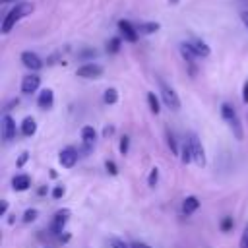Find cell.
Here are the masks:
<instances>
[{
	"label": "cell",
	"instance_id": "obj_1",
	"mask_svg": "<svg viewBox=\"0 0 248 248\" xmlns=\"http://www.w3.org/2000/svg\"><path fill=\"white\" fill-rule=\"evenodd\" d=\"M31 12H33V4H31V2H19V4H16V6L6 14L0 31H2L4 35H8V33L14 29V25H16L19 19H23L25 16H29Z\"/></svg>",
	"mask_w": 248,
	"mask_h": 248
},
{
	"label": "cell",
	"instance_id": "obj_2",
	"mask_svg": "<svg viewBox=\"0 0 248 248\" xmlns=\"http://www.w3.org/2000/svg\"><path fill=\"white\" fill-rule=\"evenodd\" d=\"M159 89H161V99H163V103H165L170 110H178V108H180V99H178L176 91H174L170 85H167L161 78H159Z\"/></svg>",
	"mask_w": 248,
	"mask_h": 248
},
{
	"label": "cell",
	"instance_id": "obj_3",
	"mask_svg": "<svg viewBox=\"0 0 248 248\" xmlns=\"http://www.w3.org/2000/svg\"><path fill=\"white\" fill-rule=\"evenodd\" d=\"M76 76H78V78H85V79H97V78L103 76V66L93 64V62L83 64V66H79V68L76 70Z\"/></svg>",
	"mask_w": 248,
	"mask_h": 248
},
{
	"label": "cell",
	"instance_id": "obj_4",
	"mask_svg": "<svg viewBox=\"0 0 248 248\" xmlns=\"http://www.w3.org/2000/svg\"><path fill=\"white\" fill-rule=\"evenodd\" d=\"M188 143H190V147H192V155H194L196 165H198V167H203V165H205V151H203V145H202V141L198 140V136L192 134L190 140H188Z\"/></svg>",
	"mask_w": 248,
	"mask_h": 248
},
{
	"label": "cell",
	"instance_id": "obj_5",
	"mask_svg": "<svg viewBox=\"0 0 248 248\" xmlns=\"http://www.w3.org/2000/svg\"><path fill=\"white\" fill-rule=\"evenodd\" d=\"M118 31L122 33V37L128 41V43H136L138 41V29H136V25L134 23H130L128 19H120L118 21Z\"/></svg>",
	"mask_w": 248,
	"mask_h": 248
},
{
	"label": "cell",
	"instance_id": "obj_6",
	"mask_svg": "<svg viewBox=\"0 0 248 248\" xmlns=\"http://www.w3.org/2000/svg\"><path fill=\"white\" fill-rule=\"evenodd\" d=\"M0 128H2V140L4 141H12L16 138V122H14V118L10 114H4L2 116Z\"/></svg>",
	"mask_w": 248,
	"mask_h": 248
},
{
	"label": "cell",
	"instance_id": "obj_7",
	"mask_svg": "<svg viewBox=\"0 0 248 248\" xmlns=\"http://www.w3.org/2000/svg\"><path fill=\"white\" fill-rule=\"evenodd\" d=\"M21 64H23L25 68H29L31 72H39V70L43 68V60H41L35 52H31V50L21 52Z\"/></svg>",
	"mask_w": 248,
	"mask_h": 248
},
{
	"label": "cell",
	"instance_id": "obj_8",
	"mask_svg": "<svg viewBox=\"0 0 248 248\" xmlns=\"http://www.w3.org/2000/svg\"><path fill=\"white\" fill-rule=\"evenodd\" d=\"M39 85H41V78L37 74H29V76H25L21 79V93L31 95V93H35L39 89Z\"/></svg>",
	"mask_w": 248,
	"mask_h": 248
},
{
	"label": "cell",
	"instance_id": "obj_9",
	"mask_svg": "<svg viewBox=\"0 0 248 248\" xmlns=\"http://www.w3.org/2000/svg\"><path fill=\"white\" fill-rule=\"evenodd\" d=\"M180 54H182V58L190 64V72L192 74H196V58H200L196 52H194V48L190 46V43H180Z\"/></svg>",
	"mask_w": 248,
	"mask_h": 248
},
{
	"label": "cell",
	"instance_id": "obj_10",
	"mask_svg": "<svg viewBox=\"0 0 248 248\" xmlns=\"http://www.w3.org/2000/svg\"><path fill=\"white\" fill-rule=\"evenodd\" d=\"M60 165L62 167H66V169H72L74 165H76V161H78V151L74 149V147H66V149H62L60 151Z\"/></svg>",
	"mask_w": 248,
	"mask_h": 248
},
{
	"label": "cell",
	"instance_id": "obj_11",
	"mask_svg": "<svg viewBox=\"0 0 248 248\" xmlns=\"http://www.w3.org/2000/svg\"><path fill=\"white\" fill-rule=\"evenodd\" d=\"M188 43H190V46L194 48V52H196L198 56H202V58H207V56L211 54V48H209V46H207V45H205L202 39H196V37H194V39H190Z\"/></svg>",
	"mask_w": 248,
	"mask_h": 248
},
{
	"label": "cell",
	"instance_id": "obj_12",
	"mask_svg": "<svg viewBox=\"0 0 248 248\" xmlns=\"http://www.w3.org/2000/svg\"><path fill=\"white\" fill-rule=\"evenodd\" d=\"M52 103H54V93H52V89H43V91L39 93L37 105H39L41 108H50Z\"/></svg>",
	"mask_w": 248,
	"mask_h": 248
},
{
	"label": "cell",
	"instance_id": "obj_13",
	"mask_svg": "<svg viewBox=\"0 0 248 248\" xmlns=\"http://www.w3.org/2000/svg\"><path fill=\"white\" fill-rule=\"evenodd\" d=\"M68 215H70L68 209H60V211L54 215V223H52V232H54V234L62 232V227H64V223L68 221Z\"/></svg>",
	"mask_w": 248,
	"mask_h": 248
},
{
	"label": "cell",
	"instance_id": "obj_14",
	"mask_svg": "<svg viewBox=\"0 0 248 248\" xmlns=\"http://www.w3.org/2000/svg\"><path fill=\"white\" fill-rule=\"evenodd\" d=\"M136 29H138V33H140V35H151V33L159 31V29H161V25H159L157 21H141V23H138V25H136Z\"/></svg>",
	"mask_w": 248,
	"mask_h": 248
},
{
	"label": "cell",
	"instance_id": "obj_15",
	"mask_svg": "<svg viewBox=\"0 0 248 248\" xmlns=\"http://www.w3.org/2000/svg\"><path fill=\"white\" fill-rule=\"evenodd\" d=\"M12 186H14V190L23 192V190H27L31 186V178L27 174H16L14 180H12Z\"/></svg>",
	"mask_w": 248,
	"mask_h": 248
},
{
	"label": "cell",
	"instance_id": "obj_16",
	"mask_svg": "<svg viewBox=\"0 0 248 248\" xmlns=\"http://www.w3.org/2000/svg\"><path fill=\"white\" fill-rule=\"evenodd\" d=\"M198 207H200V200H198L196 196H188V198H184V202H182V211H184L186 215L194 213Z\"/></svg>",
	"mask_w": 248,
	"mask_h": 248
},
{
	"label": "cell",
	"instance_id": "obj_17",
	"mask_svg": "<svg viewBox=\"0 0 248 248\" xmlns=\"http://www.w3.org/2000/svg\"><path fill=\"white\" fill-rule=\"evenodd\" d=\"M35 132H37V122H35V118L27 116V118L21 122V134H23V136H33Z\"/></svg>",
	"mask_w": 248,
	"mask_h": 248
},
{
	"label": "cell",
	"instance_id": "obj_18",
	"mask_svg": "<svg viewBox=\"0 0 248 248\" xmlns=\"http://www.w3.org/2000/svg\"><path fill=\"white\" fill-rule=\"evenodd\" d=\"M81 140H83L85 143H93V141L97 140L95 128H93V126H83V128H81Z\"/></svg>",
	"mask_w": 248,
	"mask_h": 248
},
{
	"label": "cell",
	"instance_id": "obj_19",
	"mask_svg": "<svg viewBox=\"0 0 248 248\" xmlns=\"http://www.w3.org/2000/svg\"><path fill=\"white\" fill-rule=\"evenodd\" d=\"M229 124H231V130H232L234 138H236V140H242V138H244V132H242V126H240L238 116H234L232 120H229Z\"/></svg>",
	"mask_w": 248,
	"mask_h": 248
},
{
	"label": "cell",
	"instance_id": "obj_20",
	"mask_svg": "<svg viewBox=\"0 0 248 248\" xmlns=\"http://www.w3.org/2000/svg\"><path fill=\"white\" fill-rule=\"evenodd\" d=\"M103 101H105L107 105H114V103L118 101V91H116L114 87H108V89L105 91V95H103Z\"/></svg>",
	"mask_w": 248,
	"mask_h": 248
},
{
	"label": "cell",
	"instance_id": "obj_21",
	"mask_svg": "<svg viewBox=\"0 0 248 248\" xmlns=\"http://www.w3.org/2000/svg\"><path fill=\"white\" fill-rule=\"evenodd\" d=\"M120 45H122V39H120V37H112V39H108V43H107V50H108L110 54H116V52L120 50Z\"/></svg>",
	"mask_w": 248,
	"mask_h": 248
},
{
	"label": "cell",
	"instance_id": "obj_22",
	"mask_svg": "<svg viewBox=\"0 0 248 248\" xmlns=\"http://www.w3.org/2000/svg\"><path fill=\"white\" fill-rule=\"evenodd\" d=\"M221 114H223V118L229 122V120H232L234 116H236V112H234V108L229 105V103H223L221 105Z\"/></svg>",
	"mask_w": 248,
	"mask_h": 248
},
{
	"label": "cell",
	"instance_id": "obj_23",
	"mask_svg": "<svg viewBox=\"0 0 248 248\" xmlns=\"http://www.w3.org/2000/svg\"><path fill=\"white\" fill-rule=\"evenodd\" d=\"M147 103H149V110L153 112V114H159V99L155 97V93H147Z\"/></svg>",
	"mask_w": 248,
	"mask_h": 248
},
{
	"label": "cell",
	"instance_id": "obj_24",
	"mask_svg": "<svg viewBox=\"0 0 248 248\" xmlns=\"http://www.w3.org/2000/svg\"><path fill=\"white\" fill-rule=\"evenodd\" d=\"M180 159H182V163H184V165H186V163H190V161L194 159V155H192V147H190V143H188V141H186V143H184V147H182V157H180Z\"/></svg>",
	"mask_w": 248,
	"mask_h": 248
},
{
	"label": "cell",
	"instance_id": "obj_25",
	"mask_svg": "<svg viewBox=\"0 0 248 248\" xmlns=\"http://www.w3.org/2000/svg\"><path fill=\"white\" fill-rule=\"evenodd\" d=\"M157 180H159V169H157V167H153V169H151V172H149L147 184H149L151 188H155V186H157Z\"/></svg>",
	"mask_w": 248,
	"mask_h": 248
},
{
	"label": "cell",
	"instance_id": "obj_26",
	"mask_svg": "<svg viewBox=\"0 0 248 248\" xmlns=\"http://www.w3.org/2000/svg\"><path fill=\"white\" fill-rule=\"evenodd\" d=\"M167 143H169V147H170V151H172V153L176 155V153H178V145H176V140H174V136H172L170 132L167 134Z\"/></svg>",
	"mask_w": 248,
	"mask_h": 248
},
{
	"label": "cell",
	"instance_id": "obj_27",
	"mask_svg": "<svg viewBox=\"0 0 248 248\" xmlns=\"http://www.w3.org/2000/svg\"><path fill=\"white\" fill-rule=\"evenodd\" d=\"M37 215H39V211H37V209H27V211L23 213V221H25V223H31V221H35V219H37Z\"/></svg>",
	"mask_w": 248,
	"mask_h": 248
},
{
	"label": "cell",
	"instance_id": "obj_28",
	"mask_svg": "<svg viewBox=\"0 0 248 248\" xmlns=\"http://www.w3.org/2000/svg\"><path fill=\"white\" fill-rule=\"evenodd\" d=\"M232 225H234V223H232V217H225V219L221 221V231H223V232H229V231L232 229Z\"/></svg>",
	"mask_w": 248,
	"mask_h": 248
},
{
	"label": "cell",
	"instance_id": "obj_29",
	"mask_svg": "<svg viewBox=\"0 0 248 248\" xmlns=\"http://www.w3.org/2000/svg\"><path fill=\"white\" fill-rule=\"evenodd\" d=\"M108 242H110V248H130L124 240H120V238H116V236H112Z\"/></svg>",
	"mask_w": 248,
	"mask_h": 248
},
{
	"label": "cell",
	"instance_id": "obj_30",
	"mask_svg": "<svg viewBox=\"0 0 248 248\" xmlns=\"http://www.w3.org/2000/svg\"><path fill=\"white\" fill-rule=\"evenodd\" d=\"M128 145H130V138H128V136H124V138L120 140V147H118L122 155H126V153H128Z\"/></svg>",
	"mask_w": 248,
	"mask_h": 248
},
{
	"label": "cell",
	"instance_id": "obj_31",
	"mask_svg": "<svg viewBox=\"0 0 248 248\" xmlns=\"http://www.w3.org/2000/svg\"><path fill=\"white\" fill-rule=\"evenodd\" d=\"M240 248H248V223H246L244 232H242V236H240Z\"/></svg>",
	"mask_w": 248,
	"mask_h": 248
},
{
	"label": "cell",
	"instance_id": "obj_32",
	"mask_svg": "<svg viewBox=\"0 0 248 248\" xmlns=\"http://www.w3.org/2000/svg\"><path fill=\"white\" fill-rule=\"evenodd\" d=\"M64 192H66L64 186H54V190H52V198H54V200H60V198L64 196Z\"/></svg>",
	"mask_w": 248,
	"mask_h": 248
},
{
	"label": "cell",
	"instance_id": "obj_33",
	"mask_svg": "<svg viewBox=\"0 0 248 248\" xmlns=\"http://www.w3.org/2000/svg\"><path fill=\"white\" fill-rule=\"evenodd\" d=\"M27 159H29V153H27V151H23V153L19 155V159H17V163H16V165H17V167H23V165L27 163Z\"/></svg>",
	"mask_w": 248,
	"mask_h": 248
},
{
	"label": "cell",
	"instance_id": "obj_34",
	"mask_svg": "<svg viewBox=\"0 0 248 248\" xmlns=\"http://www.w3.org/2000/svg\"><path fill=\"white\" fill-rule=\"evenodd\" d=\"M79 56H81V58H95V56H97V52H95V50H91V48H87V50H83Z\"/></svg>",
	"mask_w": 248,
	"mask_h": 248
},
{
	"label": "cell",
	"instance_id": "obj_35",
	"mask_svg": "<svg viewBox=\"0 0 248 248\" xmlns=\"http://www.w3.org/2000/svg\"><path fill=\"white\" fill-rule=\"evenodd\" d=\"M105 167H107V170H108L110 174H116V172H118V169H116V165H114L112 161H107V165H105Z\"/></svg>",
	"mask_w": 248,
	"mask_h": 248
},
{
	"label": "cell",
	"instance_id": "obj_36",
	"mask_svg": "<svg viewBox=\"0 0 248 248\" xmlns=\"http://www.w3.org/2000/svg\"><path fill=\"white\" fill-rule=\"evenodd\" d=\"M240 19H242V23H244V25H246V29H248V10L240 12Z\"/></svg>",
	"mask_w": 248,
	"mask_h": 248
},
{
	"label": "cell",
	"instance_id": "obj_37",
	"mask_svg": "<svg viewBox=\"0 0 248 248\" xmlns=\"http://www.w3.org/2000/svg\"><path fill=\"white\" fill-rule=\"evenodd\" d=\"M6 211H8V202L2 200V203H0V215H6Z\"/></svg>",
	"mask_w": 248,
	"mask_h": 248
},
{
	"label": "cell",
	"instance_id": "obj_38",
	"mask_svg": "<svg viewBox=\"0 0 248 248\" xmlns=\"http://www.w3.org/2000/svg\"><path fill=\"white\" fill-rule=\"evenodd\" d=\"M242 101L248 103V81L244 83V89H242Z\"/></svg>",
	"mask_w": 248,
	"mask_h": 248
},
{
	"label": "cell",
	"instance_id": "obj_39",
	"mask_svg": "<svg viewBox=\"0 0 248 248\" xmlns=\"http://www.w3.org/2000/svg\"><path fill=\"white\" fill-rule=\"evenodd\" d=\"M130 248H151V246H147V244H143V242H132Z\"/></svg>",
	"mask_w": 248,
	"mask_h": 248
},
{
	"label": "cell",
	"instance_id": "obj_40",
	"mask_svg": "<svg viewBox=\"0 0 248 248\" xmlns=\"http://www.w3.org/2000/svg\"><path fill=\"white\" fill-rule=\"evenodd\" d=\"M103 134H105V136H110V134H112V128H110V126H107V128L103 130Z\"/></svg>",
	"mask_w": 248,
	"mask_h": 248
},
{
	"label": "cell",
	"instance_id": "obj_41",
	"mask_svg": "<svg viewBox=\"0 0 248 248\" xmlns=\"http://www.w3.org/2000/svg\"><path fill=\"white\" fill-rule=\"evenodd\" d=\"M180 0H169V4H178Z\"/></svg>",
	"mask_w": 248,
	"mask_h": 248
},
{
	"label": "cell",
	"instance_id": "obj_42",
	"mask_svg": "<svg viewBox=\"0 0 248 248\" xmlns=\"http://www.w3.org/2000/svg\"><path fill=\"white\" fill-rule=\"evenodd\" d=\"M0 2H2V4H8V2H12V0H0Z\"/></svg>",
	"mask_w": 248,
	"mask_h": 248
}]
</instances>
